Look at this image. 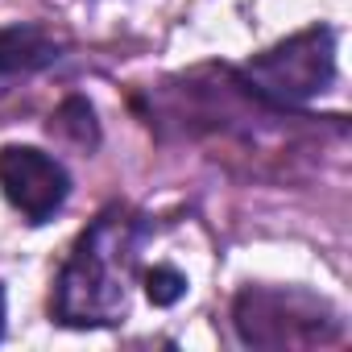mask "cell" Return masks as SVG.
I'll use <instances>...</instances> for the list:
<instances>
[{
    "instance_id": "cell-1",
    "label": "cell",
    "mask_w": 352,
    "mask_h": 352,
    "mask_svg": "<svg viewBox=\"0 0 352 352\" xmlns=\"http://www.w3.org/2000/svg\"><path fill=\"white\" fill-rule=\"evenodd\" d=\"M336 71V42L327 30H307L298 38H290L286 46L261 54L249 63V83L257 87V96L274 100V104H302L307 96L323 91L327 79Z\"/></svg>"
},
{
    "instance_id": "cell-2",
    "label": "cell",
    "mask_w": 352,
    "mask_h": 352,
    "mask_svg": "<svg viewBox=\"0 0 352 352\" xmlns=\"http://www.w3.org/2000/svg\"><path fill=\"white\" fill-rule=\"evenodd\" d=\"M0 191L30 224H46L67 204L71 179L50 153L34 145H5L0 149Z\"/></svg>"
},
{
    "instance_id": "cell-3",
    "label": "cell",
    "mask_w": 352,
    "mask_h": 352,
    "mask_svg": "<svg viewBox=\"0 0 352 352\" xmlns=\"http://www.w3.org/2000/svg\"><path fill=\"white\" fill-rule=\"evenodd\" d=\"M294 302H298V294L245 290L236 298V331H241V340L257 344V348H294V344L323 340L319 307L307 302V311H294Z\"/></svg>"
},
{
    "instance_id": "cell-4",
    "label": "cell",
    "mask_w": 352,
    "mask_h": 352,
    "mask_svg": "<svg viewBox=\"0 0 352 352\" xmlns=\"http://www.w3.org/2000/svg\"><path fill=\"white\" fill-rule=\"evenodd\" d=\"M58 58V46L38 34V30H0V75H21V71H42Z\"/></svg>"
},
{
    "instance_id": "cell-5",
    "label": "cell",
    "mask_w": 352,
    "mask_h": 352,
    "mask_svg": "<svg viewBox=\"0 0 352 352\" xmlns=\"http://www.w3.org/2000/svg\"><path fill=\"white\" fill-rule=\"evenodd\" d=\"M58 129L67 133V137H75L79 145H96V137H100V129H96V112H91V104L87 100H67L63 108H58Z\"/></svg>"
},
{
    "instance_id": "cell-6",
    "label": "cell",
    "mask_w": 352,
    "mask_h": 352,
    "mask_svg": "<svg viewBox=\"0 0 352 352\" xmlns=\"http://www.w3.org/2000/svg\"><path fill=\"white\" fill-rule=\"evenodd\" d=\"M145 294L153 307H174L183 294H187V278L174 270V265H153L145 274Z\"/></svg>"
},
{
    "instance_id": "cell-7",
    "label": "cell",
    "mask_w": 352,
    "mask_h": 352,
    "mask_svg": "<svg viewBox=\"0 0 352 352\" xmlns=\"http://www.w3.org/2000/svg\"><path fill=\"white\" fill-rule=\"evenodd\" d=\"M0 331H5V294H0Z\"/></svg>"
}]
</instances>
